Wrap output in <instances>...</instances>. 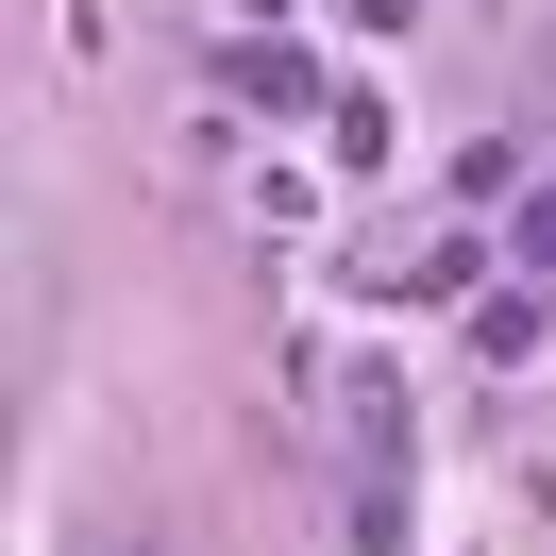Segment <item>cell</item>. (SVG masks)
Instances as JSON below:
<instances>
[{"label":"cell","instance_id":"obj_2","mask_svg":"<svg viewBox=\"0 0 556 556\" xmlns=\"http://www.w3.org/2000/svg\"><path fill=\"white\" fill-rule=\"evenodd\" d=\"M354 17H405V0H354Z\"/></svg>","mask_w":556,"mask_h":556},{"label":"cell","instance_id":"obj_1","mask_svg":"<svg viewBox=\"0 0 556 556\" xmlns=\"http://www.w3.org/2000/svg\"><path fill=\"white\" fill-rule=\"evenodd\" d=\"M237 85H253V102H270V118H304V102H320V68H304V51H287V35H270V51H237Z\"/></svg>","mask_w":556,"mask_h":556}]
</instances>
